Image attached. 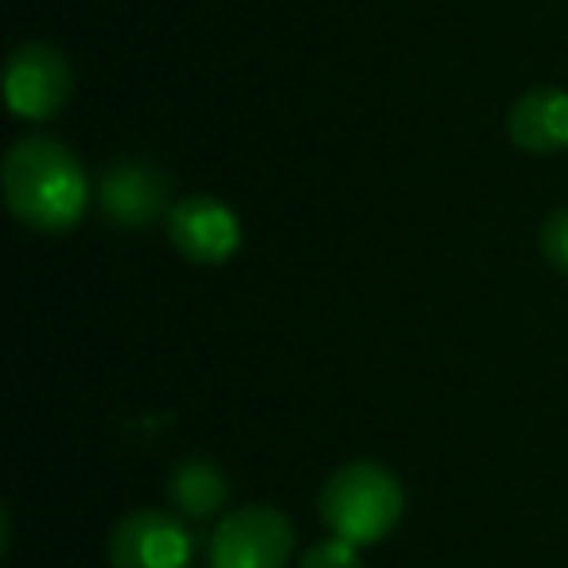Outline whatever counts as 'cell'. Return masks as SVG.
<instances>
[{
  "mask_svg": "<svg viewBox=\"0 0 568 568\" xmlns=\"http://www.w3.org/2000/svg\"><path fill=\"white\" fill-rule=\"evenodd\" d=\"M9 211L40 234H67L90 211V175L55 136H24L4 156Z\"/></svg>",
  "mask_w": 568,
  "mask_h": 568,
  "instance_id": "1",
  "label": "cell"
},
{
  "mask_svg": "<svg viewBox=\"0 0 568 568\" xmlns=\"http://www.w3.org/2000/svg\"><path fill=\"white\" fill-rule=\"evenodd\" d=\"M320 518L351 545H378L405 518V487L374 459L343 464L320 490Z\"/></svg>",
  "mask_w": 568,
  "mask_h": 568,
  "instance_id": "2",
  "label": "cell"
},
{
  "mask_svg": "<svg viewBox=\"0 0 568 568\" xmlns=\"http://www.w3.org/2000/svg\"><path fill=\"white\" fill-rule=\"evenodd\" d=\"M293 521L273 506H242L214 526L206 541L211 568H284L293 557Z\"/></svg>",
  "mask_w": 568,
  "mask_h": 568,
  "instance_id": "3",
  "label": "cell"
},
{
  "mask_svg": "<svg viewBox=\"0 0 568 568\" xmlns=\"http://www.w3.org/2000/svg\"><path fill=\"white\" fill-rule=\"evenodd\" d=\"M98 211L113 230H149L172 211V180L149 160H113L98 180Z\"/></svg>",
  "mask_w": 568,
  "mask_h": 568,
  "instance_id": "4",
  "label": "cell"
},
{
  "mask_svg": "<svg viewBox=\"0 0 568 568\" xmlns=\"http://www.w3.org/2000/svg\"><path fill=\"white\" fill-rule=\"evenodd\" d=\"M71 63L51 43H24L12 51L4 71V98L9 110L24 121H51L71 102Z\"/></svg>",
  "mask_w": 568,
  "mask_h": 568,
  "instance_id": "5",
  "label": "cell"
},
{
  "mask_svg": "<svg viewBox=\"0 0 568 568\" xmlns=\"http://www.w3.org/2000/svg\"><path fill=\"white\" fill-rule=\"evenodd\" d=\"M168 242L191 265H222L242 250V222L211 195H187L168 211Z\"/></svg>",
  "mask_w": 568,
  "mask_h": 568,
  "instance_id": "6",
  "label": "cell"
},
{
  "mask_svg": "<svg viewBox=\"0 0 568 568\" xmlns=\"http://www.w3.org/2000/svg\"><path fill=\"white\" fill-rule=\"evenodd\" d=\"M191 549L187 526L164 510H133L110 534L113 568H187Z\"/></svg>",
  "mask_w": 568,
  "mask_h": 568,
  "instance_id": "7",
  "label": "cell"
},
{
  "mask_svg": "<svg viewBox=\"0 0 568 568\" xmlns=\"http://www.w3.org/2000/svg\"><path fill=\"white\" fill-rule=\"evenodd\" d=\"M506 133L521 152L534 156H557L568 149V90L541 87L526 90L518 102L510 105L506 118Z\"/></svg>",
  "mask_w": 568,
  "mask_h": 568,
  "instance_id": "8",
  "label": "cell"
},
{
  "mask_svg": "<svg viewBox=\"0 0 568 568\" xmlns=\"http://www.w3.org/2000/svg\"><path fill=\"white\" fill-rule=\"evenodd\" d=\"M168 495H172L175 510H180L183 518L203 521V518H214V514L226 506L230 483L219 464L191 456V459H183V464H175L172 483H168Z\"/></svg>",
  "mask_w": 568,
  "mask_h": 568,
  "instance_id": "9",
  "label": "cell"
},
{
  "mask_svg": "<svg viewBox=\"0 0 568 568\" xmlns=\"http://www.w3.org/2000/svg\"><path fill=\"white\" fill-rule=\"evenodd\" d=\"M301 568H363V557H358V545L343 541V537H327L304 552Z\"/></svg>",
  "mask_w": 568,
  "mask_h": 568,
  "instance_id": "10",
  "label": "cell"
},
{
  "mask_svg": "<svg viewBox=\"0 0 568 568\" xmlns=\"http://www.w3.org/2000/svg\"><path fill=\"white\" fill-rule=\"evenodd\" d=\"M541 253L557 273L568 276V211H552L541 226Z\"/></svg>",
  "mask_w": 568,
  "mask_h": 568,
  "instance_id": "11",
  "label": "cell"
}]
</instances>
